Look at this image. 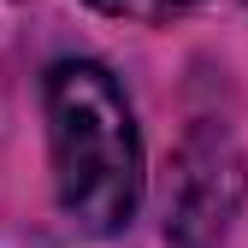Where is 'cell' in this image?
<instances>
[{
    "label": "cell",
    "instance_id": "obj_1",
    "mask_svg": "<svg viewBox=\"0 0 248 248\" xmlns=\"http://www.w3.org/2000/svg\"><path fill=\"white\" fill-rule=\"evenodd\" d=\"M42 112H47V160H53V195L65 219L89 236H112L142 207V130L124 89L95 59H59L42 77Z\"/></svg>",
    "mask_w": 248,
    "mask_h": 248
},
{
    "label": "cell",
    "instance_id": "obj_3",
    "mask_svg": "<svg viewBox=\"0 0 248 248\" xmlns=\"http://www.w3.org/2000/svg\"><path fill=\"white\" fill-rule=\"evenodd\" d=\"M95 12H107V18H136V24H166V18H177V12H189V6H201V0H89Z\"/></svg>",
    "mask_w": 248,
    "mask_h": 248
},
{
    "label": "cell",
    "instance_id": "obj_2",
    "mask_svg": "<svg viewBox=\"0 0 248 248\" xmlns=\"http://www.w3.org/2000/svg\"><path fill=\"white\" fill-rule=\"evenodd\" d=\"M242 213V154L225 124L201 118L177 142L166 189V242L171 248H225Z\"/></svg>",
    "mask_w": 248,
    "mask_h": 248
}]
</instances>
